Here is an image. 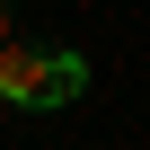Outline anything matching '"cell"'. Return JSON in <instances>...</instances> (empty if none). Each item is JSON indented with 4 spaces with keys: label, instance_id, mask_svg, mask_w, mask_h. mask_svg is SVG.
Returning a JSON list of instances; mask_svg holds the SVG:
<instances>
[{
    "label": "cell",
    "instance_id": "cell-2",
    "mask_svg": "<svg viewBox=\"0 0 150 150\" xmlns=\"http://www.w3.org/2000/svg\"><path fill=\"white\" fill-rule=\"evenodd\" d=\"M80 88H88V62L53 44V53H44V106H71V97H80Z\"/></svg>",
    "mask_w": 150,
    "mask_h": 150
},
{
    "label": "cell",
    "instance_id": "cell-3",
    "mask_svg": "<svg viewBox=\"0 0 150 150\" xmlns=\"http://www.w3.org/2000/svg\"><path fill=\"white\" fill-rule=\"evenodd\" d=\"M0 44H9V9H0Z\"/></svg>",
    "mask_w": 150,
    "mask_h": 150
},
{
    "label": "cell",
    "instance_id": "cell-1",
    "mask_svg": "<svg viewBox=\"0 0 150 150\" xmlns=\"http://www.w3.org/2000/svg\"><path fill=\"white\" fill-rule=\"evenodd\" d=\"M44 53L53 44H0V106H44Z\"/></svg>",
    "mask_w": 150,
    "mask_h": 150
}]
</instances>
